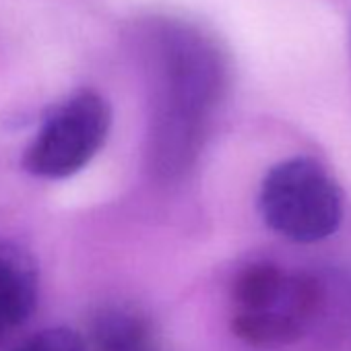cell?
Returning a JSON list of instances; mask_svg holds the SVG:
<instances>
[{"instance_id":"cell-4","label":"cell","mask_w":351,"mask_h":351,"mask_svg":"<svg viewBox=\"0 0 351 351\" xmlns=\"http://www.w3.org/2000/svg\"><path fill=\"white\" fill-rule=\"evenodd\" d=\"M110 124V106L97 91H75L42 122L23 153V169L48 180L69 178L97 155L108 138Z\"/></svg>"},{"instance_id":"cell-5","label":"cell","mask_w":351,"mask_h":351,"mask_svg":"<svg viewBox=\"0 0 351 351\" xmlns=\"http://www.w3.org/2000/svg\"><path fill=\"white\" fill-rule=\"evenodd\" d=\"M36 258L19 244L0 240V339L29 320L38 306Z\"/></svg>"},{"instance_id":"cell-6","label":"cell","mask_w":351,"mask_h":351,"mask_svg":"<svg viewBox=\"0 0 351 351\" xmlns=\"http://www.w3.org/2000/svg\"><path fill=\"white\" fill-rule=\"evenodd\" d=\"M93 339L99 351H147L149 326L126 308H110L95 318Z\"/></svg>"},{"instance_id":"cell-7","label":"cell","mask_w":351,"mask_h":351,"mask_svg":"<svg viewBox=\"0 0 351 351\" xmlns=\"http://www.w3.org/2000/svg\"><path fill=\"white\" fill-rule=\"evenodd\" d=\"M15 351H85V345L75 330L66 326H56L40 330L38 335L21 343Z\"/></svg>"},{"instance_id":"cell-3","label":"cell","mask_w":351,"mask_h":351,"mask_svg":"<svg viewBox=\"0 0 351 351\" xmlns=\"http://www.w3.org/2000/svg\"><path fill=\"white\" fill-rule=\"evenodd\" d=\"M258 209L265 223L279 236L312 244L339 230L343 195L322 163L312 157H293L265 176Z\"/></svg>"},{"instance_id":"cell-1","label":"cell","mask_w":351,"mask_h":351,"mask_svg":"<svg viewBox=\"0 0 351 351\" xmlns=\"http://www.w3.org/2000/svg\"><path fill=\"white\" fill-rule=\"evenodd\" d=\"M161 95L157 155L165 173L186 167L223 91V60L201 34L167 27L159 42Z\"/></svg>"},{"instance_id":"cell-2","label":"cell","mask_w":351,"mask_h":351,"mask_svg":"<svg viewBox=\"0 0 351 351\" xmlns=\"http://www.w3.org/2000/svg\"><path fill=\"white\" fill-rule=\"evenodd\" d=\"M320 302L318 285L275 265H248L232 287V328L250 345L269 347L298 339Z\"/></svg>"}]
</instances>
